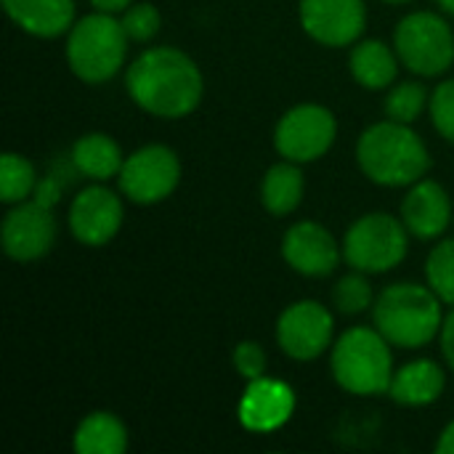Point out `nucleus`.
Listing matches in <instances>:
<instances>
[{
    "mask_svg": "<svg viewBox=\"0 0 454 454\" xmlns=\"http://www.w3.org/2000/svg\"><path fill=\"white\" fill-rule=\"evenodd\" d=\"M130 98L149 114L162 120H181L192 114L202 101V72L178 48L144 51L125 74Z\"/></svg>",
    "mask_w": 454,
    "mask_h": 454,
    "instance_id": "obj_1",
    "label": "nucleus"
},
{
    "mask_svg": "<svg viewBox=\"0 0 454 454\" xmlns=\"http://www.w3.org/2000/svg\"><path fill=\"white\" fill-rule=\"evenodd\" d=\"M356 160L362 173L380 186H412L431 168L423 138L410 125L394 120L375 122L362 133Z\"/></svg>",
    "mask_w": 454,
    "mask_h": 454,
    "instance_id": "obj_2",
    "label": "nucleus"
},
{
    "mask_svg": "<svg viewBox=\"0 0 454 454\" xmlns=\"http://www.w3.org/2000/svg\"><path fill=\"white\" fill-rule=\"evenodd\" d=\"M372 319L391 346L420 348L442 333V298L431 287L399 282L375 298Z\"/></svg>",
    "mask_w": 454,
    "mask_h": 454,
    "instance_id": "obj_3",
    "label": "nucleus"
},
{
    "mask_svg": "<svg viewBox=\"0 0 454 454\" xmlns=\"http://www.w3.org/2000/svg\"><path fill=\"white\" fill-rule=\"evenodd\" d=\"M391 343L378 327H351L333 346V378L354 396L388 394L394 380Z\"/></svg>",
    "mask_w": 454,
    "mask_h": 454,
    "instance_id": "obj_4",
    "label": "nucleus"
},
{
    "mask_svg": "<svg viewBox=\"0 0 454 454\" xmlns=\"http://www.w3.org/2000/svg\"><path fill=\"white\" fill-rule=\"evenodd\" d=\"M128 32L114 13H88L72 24L67 37V61L69 69L82 82H106L112 80L128 56Z\"/></svg>",
    "mask_w": 454,
    "mask_h": 454,
    "instance_id": "obj_5",
    "label": "nucleus"
},
{
    "mask_svg": "<svg viewBox=\"0 0 454 454\" xmlns=\"http://www.w3.org/2000/svg\"><path fill=\"white\" fill-rule=\"evenodd\" d=\"M407 226L388 213H370L354 221L343 239V258L354 271L383 274L407 255Z\"/></svg>",
    "mask_w": 454,
    "mask_h": 454,
    "instance_id": "obj_6",
    "label": "nucleus"
},
{
    "mask_svg": "<svg viewBox=\"0 0 454 454\" xmlns=\"http://www.w3.org/2000/svg\"><path fill=\"white\" fill-rule=\"evenodd\" d=\"M396 56L399 61L420 74L436 77L454 61V35L450 24L431 11H415L396 24Z\"/></svg>",
    "mask_w": 454,
    "mask_h": 454,
    "instance_id": "obj_7",
    "label": "nucleus"
},
{
    "mask_svg": "<svg viewBox=\"0 0 454 454\" xmlns=\"http://www.w3.org/2000/svg\"><path fill=\"white\" fill-rule=\"evenodd\" d=\"M335 133L338 122L327 106L298 104L282 114L274 133V146L290 162H314L330 152Z\"/></svg>",
    "mask_w": 454,
    "mask_h": 454,
    "instance_id": "obj_8",
    "label": "nucleus"
},
{
    "mask_svg": "<svg viewBox=\"0 0 454 454\" xmlns=\"http://www.w3.org/2000/svg\"><path fill=\"white\" fill-rule=\"evenodd\" d=\"M122 194L136 205H157L170 197L181 181V162L173 149L149 144L136 149L117 176Z\"/></svg>",
    "mask_w": 454,
    "mask_h": 454,
    "instance_id": "obj_9",
    "label": "nucleus"
},
{
    "mask_svg": "<svg viewBox=\"0 0 454 454\" xmlns=\"http://www.w3.org/2000/svg\"><path fill=\"white\" fill-rule=\"evenodd\" d=\"M335 322L333 314L317 301H298L279 314L277 343L279 348L298 362H311L322 356L333 343Z\"/></svg>",
    "mask_w": 454,
    "mask_h": 454,
    "instance_id": "obj_10",
    "label": "nucleus"
},
{
    "mask_svg": "<svg viewBox=\"0 0 454 454\" xmlns=\"http://www.w3.org/2000/svg\"><path fill=\"white\" fill-rule=\"evenodd\" d=\"M56 242V215L53 207L24 200L16 202L3 218V250L19 263L43 258Z\"/></svg>",
    "mask_w": 454,
    "mask_h": 454,
    "instance_id": "obj_11",
    "label": "nucleus"
},
{
    "mask_svg": "<svg viewBox=\"0 0 454 454\" xmlns=\"http://www.w3.org/2000/svg\"><path fill=\"white\" fill-rule=\"evenodd\" d=\"M298 11L309 37L330 48L356 43L367 24L364 0H301Z\"/></svg>",
    "mask_w": 454,
    "mask_h": 454,
    "instance_id": "obj_12",
    "label": "nucleus"
},
{
    "mask_svg": "<svg viewBox=\"0 0 454 454\" xmlns=\"http://www.w3.org/2000/svg\"><path fill=\"white\" fill-rule=\"evenodd\" d=\"M122 226V200L106 186L82 189L69 207V231L88 247H101L114 239Z\"/></svg>",
    "mask_w": 454,
    "mask_h": 454,
    "instance_id": "obj_13",
    "label": "nucleus"
},
{
    "mask_svg": "<svg viewBox=\"0 0 454 454\" xmlns=\"http://www.w3.org/2000/svg\"><path fill=\"white\" fill-rule=\"evenodd\" d=\"M282 255L287 266L303 277H327L340 263V247L335 237L314 221H301L287 229L282 239Z\"/></svg>",
    "mask_w": 454,
    "mask_h": 454,
    "instance_id": "obj_14",
    "label": "nucleus"
},
{
    "mask_svg": "<svg viewBox=\"0 0 454 454\" xmlns=\"http://www.w3.org/2000/svg\"><path fill=\"white\" fill-rule=\"evenodd\" d=\"M295 412V394L287 383L258 378L247 380L239 399V423L253 434H271L282 428Z\"/></svg>",
    "mask_w": 454,
    "mask_h": 454,
    "instance_id": "obj_15",
    "label": "nucleus"
},
{
    "mask_svg": "<svg viewBox=\"0 0 454 454\" xmlns=\"http://www.w3.org/2000/svg\"><path fill=\"white\" fill-rule=\"evenodd\" d=\"M402 221L418 239H436L452 221V202L439 181L420 178L402 202Z\"/></svg>",
    "mask_w": 454,
    "mask_h": 454,
    "instance_id": "obj_16",
    "label": "nucleus"
},
{
    "mask_svg": "<svg viewBox=\"0 0 454 454\" xmlns=\"http://www.w3.org/2000/svg\"><path fill=\"white\" fill-rule=\"evenodd\" d=\"M16 27L35 37H59L72 29L74 0H3Z\"/></svg>",
    "mask_w": 454,
    "mask_h": 454,
    "instance_id": "obj_17",
    "label": "nucleus"
},
{
    "mask_svg": "<svg viewBox=\"0 0 454 454\" xmlns=\"http://www.w3.org/2000/svg\"><path fill=\"white\" fill-rule=\"evenodd\" d=\"M444 383H447V375L436 362L418 359L394 372L388 394L396 404L426 407V404H434L444 394Z\"/></svg>",
    "mask_w": 454,
    "mask_h": 454,
    "instance_id": "obj_18",
    "label": "nucleus"
},
{
    "mask_svg": "<svg viewBox=\"0 0 454 454\" xmlns=\"http://www.w3.org/2000/svg\"><path fill=\"white\" fill-rule=\"evenodd\" d=\"M69 157H72L74 168L80 170V176H85L90 181H106V178L120 176L122 162H125L117 141L109 138L106 133H88V136L77 138Z\"/></svg>",
    "mask_w": 454,
    "mask_h": 454,
    "instance_id": "obj_19",
    "label": "nucleus"
},
{
    "mask_svg": "<svg viewBox=\"0 0 454 454\" xmlns=\"http://www.w3.org/2000/svg\"><path fill=\"white\" fill-rule=\"evenodd\" d=\"M348 67H351V74L359 85H364L370 90H383L396 80L399 59L394 56V51L386 43L362 40L354 45Z\"/></svg>",
    "mask_w": 454,
    "mask_h": 454,
    "instance_id": "obj_20",
    "label": "nucleus"
},
{
    "mask_svg": "<svg viewBox=\"0 0 454 454\" xmlns=\"http://www.w3.org/2000/svg\"><path fill=\"white\" fill-rule=\"evenodd\" d=\"M128 450V428L112 412H93L74 431L77 454H122Z\"/></svg>",
    "mask_w": 454,
    "mask_h": 454,
    "instance_id": "obj_21",
    "label": "nucleus"
},
{
    "mask_svg": "<svg viewBox=\"0 0 454 454\" xmlns=\"http://www.w3.org/2000/svg\"><path fill=\"white\" fill-rule=\"evenodd\" d=\"M263 207L271 215H290L303 200V173L298 162H277L266 170L261 184Z\"/></svg>",
    "mask_w": 454,
    "mask_h": 454,
    "instance_id": "obj_22",
    "label": "nucleus"
},
{
    "mask_svg": "<svg viewBox=\"0 0 454 454\" xmlns=\"http://www.w3.org/2000/svg\"><path fill=\"white\" fill-rule=\"evenodd\" d=\"M37 189V173L35 165L13 152H5L0 157V200L5 205L24 202Z\"/></svg>",
    "mask_w": 454,
    "mask_h": 454,
    "instance_id": "obj_23",
    "label": "nucleus"
},
{
    "mask_svg": "<svg viewBox=\"0 0 454 454\" xmlns=\"http://www.w3.org/2000/svg\"><path fill=\"white\" fill-rule=\"evenodd\" d=\"M426 279L442 303L454 306V239H444L431 250L426 261Z\"/></svg>",
    "mask_w": 454,
    "mask_h": 454,
    "instance_id": "obj_24",
    "label": "nucleus"
},
{
    "mask_svg": "<svg viewBox=\"0 0 454 454\" xmlns=\"http://www.w3.org/2000/svg\"><path fill=\"white\" fill-rule=\"evenodd\" d=\"M428 104V90L420 82H402L386 96V114L394 122L412 125Z\"/></svg>",
    "mask_w": 454,
    "mask_h": 454,
    "instance_id": "obj_25",
    "label": "nucleus"
},
{
    "mask_svg": "<svg viewBox=\"0 0 454 454\" xmlns=\"http://www.w3.org/2000/svg\"><path fill=\"white\" fill-rule=\"evenodd\" d=\"M333 301H335L338 311H343V314H362L364 309H370L372 306V285L367 282L364 271L343 277L333 290Z\"/></svg>",
    "mask_w": 454,
    "mask_h": 454,
    "instance_id": "obj_26",
    "label": "nucleus"
},
{
    "mask_svg": "<svg viewBox=\"0 0 454 454\" xmlns=\"http://www.w3.org/2000/svg\"><path fill=\"white\" fill-rule=\"evenodd\" d=\"M120 21H122L125 32H128V37H130V40H136V43H146V40H152V37L160 32V24H162L160 11H157L152 3H138V5L125 8Z\"/></svg>",
    "mask_w": 454,
    "mask_h": 454,
    "instance_id": "obj_27",
    "label": "nucleus"
},
{
    "mask_svg": "<svg viewBox=\"0 0 454 454\" xmlns=\"http://www.w3.org/2000/svg\"><path fill=\"white\" fill-rule=\"evenodd\" d=\"M431 120L436 125V130L454 144V80L442 82L434 93H431Z\"/></svg>",
    "mask_w": 454,
    "mask_h": 454,
    "instance_id": "obj_28",
    "label": "nucleus"
},
{
    "mask_svg": "<svg viewBox=\"0 0 454 454\" xmlns=\"http://www.w3.org/2000/svg\"><path fill=\"white\" fill-rule=\"evenodd\" d=\"M234 367L237 372L245 378V380H258L266 375V354L258 343L253 340H242L237 348H234Z\"/></svg>",
    "mask_w": 454,
    "mask_h": 454,
    "instance_id": "obj_29",
    "label": "nucleus"
},
{
    "mask_svg": "<svg viewBox=\"0 0 454 454\" xmlns=\"http://www.w3.org/2000/svg\"><path fill=\"white\" fill-rule=\"evenodd\" d=\"M442 354H444V359H447V364H450V370L454 372V309L447 314V319H444V325H442Z\"/></svg>",
    "mask_w": 454,
    "mask_h": 454,
    "instance_id": "obj_30",
    "label": "nucleus"
},
{
    "mask_svg": "<svg viewBox=\"0 0 454 454\" xmlns=\"http://www.w3.org/2000/svg\"><path fill=\"white\" fill-rule=\"evenodd\" d=\"M133 0H90V5L96 11H104V13H120L125 8H130Z\"/></svg>",
    "mask_w": 454,
    "mask_h": 454,
    "instance_id": "obj_31",
    "label": "nucleus"
},
{
    "mask_svg": "<svg viewBox=\"0 0 454 454\" xmlns=\"http://www.w3.org/2000/svg\"><path fill=\"white\" fill-rule=\"evenodd\" d=\"M436 454H454V420L442 431L439 444H436Z\"/></svg>",
    "mask_w": 454,
    "mask_h": 454,
    "instance_id": "obj_32",
    "label": "nucleus"
},
{
    "mask_svg": "<svg viewBox=\"0 0 454 454\" xmlns=\"http://www.w3.org/2000/svg\"><path fill=\"white\" fill-rule=\"evenodd\" d=\"M436 3H439L447 13H454V0H436Z\"/></svg>",
    "mask_w": 454,
    "mask_h": 454,
    "instance_id": "obj_33",
    "label": "nucleus"
},
{
    "mask_svg": "<svg viewBox=\"0 0 454 454\" xmlns=\"http://www.w3.org/2000/svg\"><path fill=\"white\" fill-rule=\"evenodd\" d=\"M386 3H407V0H386Z\"/></svg>",
    "mask_w": 454,
    "mask_h": 454,
    "instance_id": "obj_34",
    "label": "nucleus"
}]
</instances>
